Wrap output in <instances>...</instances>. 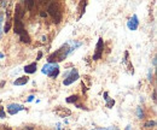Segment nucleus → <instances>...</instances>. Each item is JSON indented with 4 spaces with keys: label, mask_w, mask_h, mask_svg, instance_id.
I'll return each mask as SVG.
<instances>
[{
    "label": "nucleus",
    "mask_w": 157,
    "mask_h": 130,
    "mask_svg": "<svg viewBox=\"0 0 157 130\" xmlns=\"http://www.w3.org/2000/svg\"><path fill=\"white\" fill-rule=\"evenodd\" d=\"M78 78V70H76V69H73L69 74H67L65 78H64V81H63V83H64L65 86H69V84H71L73 82H75Z\"/></svg>",
    "instance_id": "obj_5"
},
{
    "label": "nucleus",
    "mask_w": 157,
    "mask_h": 130,
    "mask_svg": "<svg viewBox=\"0 0 157 130\" xmlns=\"http://www.w3.org/2000/svg\"><path fill=\"white\" fill-rule=\"evenodd\" d=\"M55 112H56L58 116H60V117H65V116H69V114L71 113V112L69 111V110H67V109L63 110V107H58Z\"/></svg>",
    "instance_id": "obj_12"
},
{
    "label": "nucleus",
    "mask_w": 157,
    "mask_h": 130,
    "mask_svg": "<svg viewBox=\"0 0 157 130\" xmlns=\"http://www.w3.org/2000/svg\"><path fill=\"white\" fill-rule=\"evenodd\" d=\"M25 4H27V6H28V10H29V11H30L32 7L34 6V1H33V0H28V1H25Z\"/></svg>",
    "instance_id": "obj_16"
},
{
    "label": "nucleus",
    "mask_w": 157,
    "mask_h": 130,
    "mask_svg": "<svg viewBox=\"0 0 157 130\" xmlns=\"http://www.w3.org/2000/svg\"><path fill=\"white\" fill-rule=\"evenodd\" d=\"M13 29H15V30H13L15 34H17V35L20 36L22 42H24V43H29V42H30V36H29L28 32L25 30L22 19L13 18Z\"/></svg>",
    "instance_id": "obj_2"
},
{
    "label": "nucleus",
    "mask_w": 157,
    "mask_h": 130,
    "mask_svg": "<svg viewBox=\"0 0 157 130\" xmlns=\"http://www.w3.org/2000/svg\"><path fill=\"white\" fill-rule=\"evenodd\" d=\"M5 130H10V129H9V128H7V129H5Z\"/></svg>",
    "instance_id": "obj_26"
},
{
    "label": "nucleus",
    "mask_w": 157,
    "mask_h": 130,
    "mask_svg": "<svg viewBox=\"0 0 157 130\" xmlns=\"http://www.w3.org/2000/svg\"><path fill=\"white\" fill-rule=\"evenodd\" d=\"M41 57H42V52H39V53H38V58H36V60H40V59H41Z\"/></svg>",
    "instance_id": "obj_22"
},
{
    "label": "nucleus",
    "mask_w": 157,
    "mask_h": 130,
    "mask_svg": "<svg viewBox=\"0 0 157 130\" xmlns=\"http://www.w3.org/2000/svg\"><path fill=\"white\" fill-rule=\"evenodd\" d=\"M92 130H115V128H113V127H110V128H96V129Z\"/></svg>",
    "instance_id": "obj_18"
},
{
    "label": "nucleus",
    "mask_w": 157,
    "mask_h": 130,
    "mask_svg": "<svg viewBox=\"0 0 157 130\" xmlns=\"http://www.w3.org/2000/svg\"><path fill=\"white\" fill-rule=\"evenodd\" d=\"M71 51V48L69 47V45L68 43H64L60 48H58L56 52H53L51 56L48 57V63H51V64H57L58 61H62V60H64L67 56L69 54V52Z\"/></svg>",
    "instance_id": "obj_1"
},
{
    "label": "nucleus",
    "mask_w": 157,
    "mask_h": 130,
    "mask_svg": "<svg viewBox=\"0 0 157 130\" xmlns=\"http://www.w3.org/2000/svg\"><path fill=\"white\" fill-rule=\"evenodd\" d=\"M104 96H105V100L108 101V104H106V106L110 109V107H113L114 106V104H115V101L114 100H109V98H108V93H105L104 94Z\"/></svg>",
    "instance_id": "obj_14"
},
{
    "label": "nucleus",
    "mask_w": 157,
    "mask_h": 130,
    "mask_svg": "<svg viewBox=\"0 0 157 130\" xmlns=\"http://www.w3.org/2000/svg\"><path fill=\"white\" fill-rule=\"evenodd\" d=\"M138 25H139V20H138V16L137 15H134L132 18L128 20V23H127V27L131 29V30H137Z\"/></svg>",
    "instance_id": "obj_8"
},
{
    "label": "nucleus",
    "mask_w": 157,
    "mask_h": 130,
    "mask_svg": "<svg viewBox=\"0 0 157 130\" xmlns=\"http://www.w3.org/2000/svg\"><path fill=\"white\" fill-rule=\"evenodd\" d=\"M6 110L7 112L10 113V114H16V113H18L20 111L22 110H24V107H23V105H20V104H10L7 107H6Z\"/></svg>",
    "instance_id": "obj_7"
},
{
    "label": "nucleus",
    "mask_w": 157,
    "mask_h": 130,
    "mask_svg": "<svg viewBox=\"0 0 157 130\" xmlns=\"http://www.w3.org/2000/svg\"><path fill=\"white\" fill-rule=\"evenodd\" d=\"M28 81H29V77H28V76H22V77L17 78V80L13 82V84H15V86H23V84L28 83Z\"/></svg>",
    "instance_id": "obj_10"
},
{
    "label": "nucleus",
    "mask_w": 157,
    "mask_h": 130,
    "mask_svg": "<svg viewBox=\"0 0 157 130\" xmlns=\"http://www.w3.org/2000/svg\"><path fill=\"white\" fill-rule=\"evenodd\" d=\"M41 16L42 17H46V12H41Z\"/></svg>",
    "instance_id": "obj_24"
},
{
    "label": "nucleus",
    "mask_w": 157,
    "mask_h": 130,
    "mask_svg": "<svg viewBox=\"0 0 157 130\" xmlns=\"http://www.w3.org/2000/svg\"><path fill=\"white\" fill-rule=\"evenodd\" d=\"M78 100V95H71V96H69V98L67 99V102L71 104V102H76Z\"/></svg>",
    "instance_id": "obj_15"
},
{
    "label": "nucleus",
    "mask_w": 157,
    "mask_h": 130,
    "mask_svg": "<svg viewBox=\"0 0 157 130\" xmlns=\"http://www.w3.org/2000/svg\"><path fill=\"white\" fill-rule=\"evenodd\" d=\"M0 117L1 118H5V112H4V107L0 106Z\"/></svg>",
    "instance_id": "obj_19"
},
{
    "label": "nucleus",
    "mask_w": 157,
    "mask_h": 130,
    "mask_svg": "<svg viewBox=\"0 0 157 130\" xmlns=\"http://www.w3.org/2000/svg\"><path fill=\"white\" fill-rule=\"evenodd\" d=\"M42 74L47 75L51 78H56L59 75L58 64H51V63H48V64L44 65L42 66Z\"/></svg>",
    "instance_id": "obj_4"
},
{
    "label": "nucleus",
    "mask_w": 157,
    "mask_h": 130,
    "mask_svg": "<svg viewBox=\"0 0 157 130\" xmlns=\"http://www.w3.org/2000/svg\"><path fill=\"white\" fill-rule=\"evenodd\" d=\"M48 13L51 15V17L53 19L55 23L58 24L59 22L62 20V17H63V12H62V9L59 6L58 2H51L48 5V9H47Z\"/></svg>",
    "instance_id": "obj_3"
},
{
    "label": "nucleus",
    "mask_w": 157,
    "mask_h": 130,
    "mask_svg": "<svg viewBox=\"0 0 157 130\" xmlns=\"http://www.w3.org/2000/svg\"><path fill=\"white\" fill-rule=\"evenodd\" d=\"M2 13H0V39H1V24H2Z\"/></svg>",
    "instance_id": "obj_20"
},
{
    "label": "nucleus",
    "mask_w": 157,
    "mask_h": 130,
    "mask_svg": "<svg viewBox=\"0 0 157 130\" xmlns=\"http://www.w3.org/2000/svg\"><path fill=\"white\" fill-rule=\"evenodd\" d=\"M24 71H25L27 74H34V72L36 71V63H32V64L27 65V66L24 68Z\"/></svg>",
    "instance_id": "obj_11"
},
{
    "label": "nucleus",
    "mask_w": 157,
    "mask_h": 130,
    "mask_svg": "<svg viewBox=\"0 0 157 130\" xmlns=\"http://www.w3.org/2000/svg\"><path fill=\"white\" fill-rule=\"evenodd\" d=\"M103 50H104V41L103 39L100 37L97 42V47H96V53L93 54V59L94 60H98L101 58V54H103Z\"/></svg>",
    "instance_id": "obj_6"
},
{
    "label": "nucleus",
    "mask_w": 157,
    "mask_h": 130,
    "mask_svg": "<svg viewBox=\"0 0 157 130\" xmlns=\"http://www.w3.org/2000/svg\"><path fill=\"white\" fill-rule=\"evenodd\" d=\"M154 100H155V101H156V91H155V92H154Z\"/></svg>",
    "instance_id": "obj_23"
},
{
    "label": "nucleus",
    "mask_w": 157,
    "mask_h": 130,
    "mask_svg": "<svg viewBox=\"0 0 157 130\" xmlns=\"http://www.w3.org/2000/svg\"><path fill=\"white\" fill-rule=\"evenodd\" d=\"M10 28H11V20H10V17L7 16L6 23H5V25H4V33H7V32L10 30Z\"/></svg>",
    "instance_id": "obj_13"
},
{
    "label": "nucleus",
    "mask_w": 157,
    "mask_h": 130,
    "mask_svg": "<svg viewBox=\"0 0 157 130\" xmlns=\"http://www.w3.org/2000/svg\"><path fill=\"white\" fill-rule=\"evenodd\" d=\"M24 130H34V129H33L32 127H29V128H25V129H24Z\"/></svg>",
    "instance_id": "obj_25"
},
{
    "label": "nucleus",
    "mask_w": 157,
    "mask_h": 130,
    "mask_svg": "<svg viewBox=\"0 0 157 130\" xmlns=\"http://www.w3.org/2000/svg\"><path fill=\"white\" fill-rule=\"evenodd\" d=\"M138 118H143V111L140 110V107L138 109Z\"/></svg>",
    "instance_id": "obj_21"
},
{
    "label": "nucleus",
    "mask_w": 157,
    "mask_h": 130,
    "mask_svg": "<svg viewBox=\"0 0 157 130\" xmlns=\"http://www.w3.org/2000/svg\"><path fill=\"white\" fill-rule=\"evenodd\" d=\"M155 124H156V122H155V121H152V122L150 121V122H147V123L145 124V127H147V128H151V127H154Z\"/></svg>",
    "instance_id": "obj_17"
},
{
    "label": "nucleus",
    "mask_w": 157,
    "mask_h": 130,
    "mask_svg": "<svg viewBox=\"0 0 157 130\" xmlns=\"http://www.w3.org/2000/svg\"><path fill=\"white\" fill-rule=\"evenodd\" d=\"M24 9L22 7L21 4H17L16 7H15V18H18V19H23L24 17Z\"/></svg>",
    "instance_id": "obj_9"
}]
</instances>
